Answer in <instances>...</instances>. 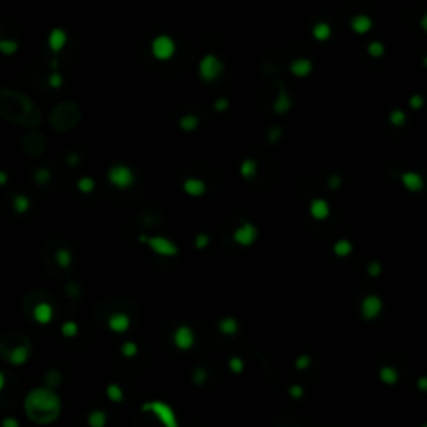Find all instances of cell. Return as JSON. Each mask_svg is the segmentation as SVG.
<instances>
[{
  "instance_id": "4fadbf2b",
  "label": "cell",
  "mask_w": 427,
  "mask_h": 427,
  "mask_svg": "<svg viewBox=\"0 0 427 427\" xmlns=\"http://www.w3.org/2000/svg\"><path fill=\"white\" fill-rule=\"evenodd\" d=\"M32 317L35 322L40 324V326H47V324H50L53 319V307L49 302H39L32 310Z\"/></svg>"
},
{
  "instance_id": "c3c4849f",
  "label": "cell",
  "mask_w": 427,
  "mask_h": 427,
  "mask_svg": "<svg viewBox=\"0 0 427 427\" xmlns=\"http://www.w3.org/2000/svg\"><path fill=\"white\" fill-rule=\"evenodd\" d=\"M340 184H342V180H340L339 176H332V177L329 179V187L330 189H339Z\"/></svg>"
},
{
  "instance_id": "bcb514c9",
  "label": "cell",
  "mask_w": 427,
  "mask_h": 427,
  "mask_svg": "<svg viewBox=\"0 0 427 427\" xmlns=\"http://www.w3.org/2000/svg\"><path fill=\"white\" fill-rule=\"evenodd\" d=\"M289 394H291L294 399H300L304 395V389L300 386H292L291 389H289Z\"/></svg>"
},
{
  "instance_id": "7a4b0ae2",
  "label": "cell",
  "mask_w": 427,
  "mask_h": 427,
  "mask_svg": "<svg viewBox=\"0 0 427 427\" xmlns=\"http://www.w3.org/2000/svg\"><path fill=\"white\" fill-rule=\"evenodd\" d=\"M176 50H177L176 42H174V39L167 34L157 35V37L152 40V44H150L152 57L157 59L159 62H167V60H170L174 55H176Z\"/></svg>"
},
{
  "instance_id": "7bdbcfd3",
  "label": "cell",
  "mask_w": 427,
  "mask_h": 427,
  "mask_svg": "<svg viewBox=\"0 0 427 427\" xmlns=\"http://www.w3.org/2000/svg\"><path fill=\"white\" fill-rule=\"evenodd\" d=\"M0 427H20V422H19V420H17L15 417L9 416V417H4V419H2V422H0Z\"/></svg>"
},
{
  "instance_id": "ab89813d",
  "label": "cell",
  "mask_w": 427,
  "mask_h": 427,
  "mask_svg": "<svg viewBox=\"0 0 427 427\" xmlns=\"http://www.w3.org/2000/svg\"><path fill=\"white\" fill-rule=\"evenodd\" d=\"M310 365V357L309 356H299L297 357V360H296V367L299 369V371H304V369H307Z\"/></svg>"
},
{
  "instance_id": "e0dca14e",
  "label": "cell",
  "mask_w": 427,
  "mask_h": 427,
  "mask_svg": "<svg viewBox=\"0 0 427 427\" xmlns=\"http://www.w3.org/2000/svg\"><path fill=\"white\" fill-rule=\"evenodd\" d=\"M30 357V349L29 346H15L9 352V362L12 365H23Z\"/></svg>"
},
{
  "instance_id": "f1b7e54d",
  "label": "cell",
  "mask_w": 427,
  "mask_h": 427,
  "mask_svg": "<svg viewBox=\"0 0 427 427\" xmlns=\"http://www.w3.org/2000/svg\"><path fill=\"white\" fill-rule=\"evenodd\" d=\"M180 129L185 130V132H192V130H195L197 127H199V117H195V116H192V113H189V116H184L182 119H180Z\"/></svg>"
},
{
  "instance_id": "681fc988",
  "label": "cell",
  "mask_w": 427,
  "mask_h": 427,
  "mask_svg": "<svg viewBox=\"0 0 427 427\" xmlns=\"http://www.w3.org/2000/svg\"><path fill=\"white\" fill-rule=\"evenodd\" d=\"M9 182V174L5 170H0V187Z\"/></svg>"
},
{
  "instance_id": "484cf974",
  "label": "cell",
  "mask_w": 427,
  "mask_h": 427,
  "mask_svg": "<svg viewBox=\"0 0 427 427\" xmlns=\"http://www.w3.org/2000/svg\"><path fill=\"white\" fill-rule=\"evenodd\" d=\"M255 174H257V164H255L254 160L245 159L242 164H240V176H242L245 180L254 179Z\"/></svg>"
},
{
  "instance_id": "ffe728a7",
  "label": "cell",
  "mask_w": 427,
  "mask_h": 427,
  "mask_svg": "<svg viewBox=\"0 0 427 427\" xmlns=\"http://www.w3.org/2000/svg\"><path fill=\"white\" fill-rule=\"evenodd\" d=\"M379 377H381V381L384 384H387V386H394L395 382L399 381V372L392 365H386V367H382L379 371Z\"/></svg>"
},
{
  "instance_id": "3957f363",
  "label": "cell",
  "mask_w": 427,
  "mask_h": 427,
  "mask_svg": "<svg viewBox=\"0 0 427 427\" xmlns=\"http://www.w3.org/2000/svg\"><path fill=\"white\" fill-rule=\"evenodd\" d=\"M224 72V62L214 53H206L199 62V75L204 82H214Z\"/></svg>"
},
{
  "instance_id": "8d00e7d4",
  "label": "cell",
  "mask_w": 427,
  "mask_h": 427,
  "mask_svg": "<svg viewBox=\"0 0 427 427\" xmlns=\"http://www.w3.org/2000/svg\"><path fill=\"white\" fill-rule=\"evenodd\" d=\"M229 367L234 372V374H240L244 371V360L240 357H232L229 360Z\"/></svg>"
},
{
  "instance_id": "d4e9b609",
  "label": "cell",
  "mask_w": 427,
  "mask_h": 427,
  "mask_svg": "<svg viewBox=\"0 0 427 427\" xmlns=\"http://www.w3.org/2000/svg\"><path fill=\"white\" fill-rule=\"evenodd\" d=\"M274 110L275 113H286L291 110V99L286 92H280L277 95V99L274 102Z\"/></svg>"
},
{
  "instance_id": "816d5d0a",
  "label": "cell",
  "mask_w": 427,
  "mask_h": 427,
  "mask_svg": "<svg viewBox=\"0 0 427 427\" xmlns=\"http://www.w3.org/2000/svg\"><path fill=\"white\" fill-rule=\"evenodd\" d=\"M67 292H69V296H77V287L72 286V284H69V286H67Z\"/></svg>"
},
{
  "instance_id": "d6986e66",
  "label": "cell",
  "mask_w": 427,
  "mask_h": 427,
  "mask_svg": "<svg viewBox=\"0 0 427 427\" xmlns=\"http://www.w3.org/2000/svg\"><path fill=\"white\" fill-rule=\"evenodd\" d=\"M330 35H332V29H330V25L326 22H319L314 25V29H312V37H314L316 40H319V42L329 40Z\"/></svg>"
},
{
  "instance_id": "74e56055",
  "label": "cell",
  "mask_w": 427,
  "mask_h": 427,
  "mask_svg": "<svg viewBox=\"0 0 427 427\" xmlns=\"http://www.w3.org/2000/svg\"><path fill=\"white\" fill-rule=\"evenodd\" d=\"M45 381H47V386H45V387L52 389L53 386H57V384L60 382V374H59L57 371H49V374L45 376Z\"/></svg>"
},
{
  "instance_id": "f907efd6",
  "label": "cell",
  "mask_w": 427,
  "mask_h": 427,
  "mask_svg": "<svg viewBox=\"0 0 427 427\" xmlns=\"http://www.w3.org/2000/svg\"><path fill=\"white\" fill-rule=\"evenodd\" d=\"M67 159H69L70 165H77V164H79V155H77V154H69Z\"/></svg>"
},
{
  "instance_id": "603a6c76",
  "label": "cell",
  "mask_w": 427,
  "mask_h": 427,
  "mask_svg": "<svg viewBox=\"0 0 427 427\" xmlns=\"http://www.w3.org/2000/svg\"><path fill=\"white\" fill-rule=\"evenodd\" d=\"M332 250H334V254L337 255V257H349V255L352 254L354 247H352L351 240H347V239H340V240H337V242L334 244Z\"/></svg>"
},
{
  "instance_id": "ee69618b",
  "label": "cell",
  "mask_w": 427,
  "mask_h": 427,
  "mask_svg": "<svg viewBox=\"0 0 427 427\" xmlns=\"http://www.w3.org/2000/svg\"><path fill=\"white\" fill-rule=\"evenodd\" d=\"M367 272H369V275H372V277H377V275L382 272L381 264H379V262H371L369 267H367Z\"/></svg>"
},
{
  "instance_id": "60d3db41",
  "label": "cell",
  "mask_w": 427,
  "mask_h": 427,
  "mask_svg": "<svg viewBox=\"0 0 427 427\" xmlns=\"http://www.w3.org/2000/svg\"><path fill=\"white\" fill-rule=\"evenodd\" d=\"M206 379H207V372H206V369H202V367H197L195 369V372H194V381H195V384H204L206 382Z\"/></svg>"
},
{
  "instance_id": "6da1fadb",
  "label": "cell",
  "mask_w": 427,
  "mask_h": 427,
  "mask_svg": "<svg viewBox=\"0 0 427 427\" xmlns=\"http://www.w3.org/2000/svg\"><path fill=\"white\" fill-rule=\"evenodd\" d=\"M27 417L35 424L47 425L55 422L62 411V402L57 392L49 387H35L25 395L23 401Z\"/></svg>"
},
{
  "instance_id": "7c38bea8",
  "label": "cell",
  "mask_w": 427,
  "mask_h": 427,
  "mask_svg": "<svg viewBox=\"0 0 427 427\" xmlns=\"http://www.w3.org/2000/svg\"><path fill=\"white\" fill-rule=\"evenodd\" d=\"M47 44H49V49L53 53H59L60 50H64L65 44H67V34H65L64 29L55 27L49 32V37H47Z\"/></svg>"
},
{
  "instance_id": "44dd1931",
  "label": "cell",
  "mask_w": 427,
  "mask_h": 427,
  "mask_svg": "<svg viewBox=\"0 0 427 427\" xmlns=\"http://www.w3.org/2000/svg\"><path fill=\"white\" fill-rule=\"evenodd\" d=\"M219 330L225 335H236L239 330V324L234 317H224L219 321Z\"/></svg>"
},
{
  "instance_id": "d590c367",
  "label": "cell",
  "mask_w": 427,
  "mask_h": 427,
  "mask_svg": "<svg viewBox=\"0 0 427 427\" xmlns=\"http://www.w3.org/2000/svg\"><path fill=\"white\" fill-rule=\"evenodd\" d=\"M120 352L124 354L125 357H135L137 356V352H139V347H137L135 342H125V344H122V347H120Z\"/></svg>"
},
{
  "instance_id": "1f68e13d",
  "label": "cell",
  "mask_w": 427,
  "mask_h": 427,
  "mask_svg": "<svg viewBox=\"0 0 427 427\" xmlns=\"http://www.w3.org/2000/svg\"><path fill=\"white\" fill-rule=\"evenodd\" d=\"M107 397H109L112 402H122L124 401V390L120 389L117 384H110V386H107Z\"/></svg>"
},
{
  "instance_id": "5b68a950",
  "label": "cell",
  "mask_w": 427,
  "mask_h": 427,
  "mask_svg": "<svg viewBox=\"0 0 427 427\" xmlns=\"http://www.w3.org/2000/svg\"><path fill=\"white\" fill-rule=\"evenodd\" d=\"M107 179L112 185H116L117 189H129L132 184L135 182V176L132 172L130 167L124 164L112 165L109 172H107Z\"/></svg>"
},
{
  "instance_id": "7dc6e473",
  "label": "cell",
  "mask_w": 427,
  "mask_h": 427,
  "mask_svg": "<svg viewBox=\"0 0 427 427\" xmlns=\"http://www.w3.org/2000/svg\"><path fill=\"white\" fill-rule=\"evenodd\" d=\"M424 104V99H422V95H412L411 97V105H412V109H420Z\"/></svg>"
},
{
  "instance_id": "ac0fdd59",
  "label": "cell",
  "mask_w": 427,
  "mask_h": 427,
  "mask_svg": "<svg viewBox=\"0 0 427 427\" xmlns=\"http://www.w3.org/2000/svg\"><path fill=\"white\" fill-rule=\"evenodd\" d=\"M292 75L300 77V79H304V77H307L310 72H312V62L307 59H296L294 62L291 64V67H289Z\"/></svg>"
},
{
  "instance_id": "ba28073f",
  "label": "cell",
  "mask_w": 427,
  "mask_h": 427,
  "mask_svg": "<svg viewBox=\"0 0 427 427\" xmlns=\"http://www.w3.org/2000/svg\"><path fill=\"white\" fill-rule=\"evenodd\" d=\"M384 304L382 299L376 296V294H371V296L364 297L362 302H360V316H362L365 321H374L376 317H379V314L382 312Z\"/></svg>"
},
{
  "instance_id": "836d02e7",
  "label": "cell",
  "mask_w": 427,
  "mask_h": 427,
  "mask_svg": "<svg viewBox=\"0 0 427 427\" xmlns=\"http://www.w3.org/2000/svg\"><path fill=\"white\" fill-rule=\"evenodd\" d=\"M34 180H35V182H37L39 185H45V184L50 180V170L45 169V167H40V169L35 170Z\"/></svg>"
},
{
  "instance_id": "8fae6325",
  "label": "cell",
  "mask_w": 427,
  "mask_h": 427,
  "mask_svg": "<svg viewBox=\"0 0 427 427\" xmlns=\"http://www.w3.org/2000/svg\"><path fill=\"white\" fill-rule=\"evenodd\" d=\"M309 214L314 220H326L330 215V206L326 199H312L309 204Z\"/></svg>"
},
{
  "instance_id": "f35d334b",
  "label": "cell",
  "mask_w": 427,
  "mask_h": 427,
  "mask_svg": "<svg viewBox=\"0 0 427 427\" xmlns=\"http://www.w3.org/2000/svg\"><path fill=\"white\" fill-rule=\"evenodd\" d=\"M62 83H64V79H62V75H60L59 72H53V74L49 77V86H50L52 89L62 87Z\"/></svg>"
},
{
  "instance_id": "7402d4cb",
  "label": "cell",
  "mask_w": 427,
  "mask_h": 427,
  "mask_svg": "<svg viewBox=\"0 0 427 427\" xmlns=\"http://www.w3.org/2000/svg\"><path fill=\"white\" fill-rule=\"evenodd\" d=\"M19 42L14 39H0V53L5 57H12L15 55L17 50H19Z\"/></svg>"
},
{
  "instance_id": "83f0119b",
  "label": "cell",
  "mask_w": 427,
  "mask_h": 427,
  "mask_svg": "<svg viewBox=\"0 0 427 427\" xmlns=\"http://www.w3.org/2000/svg\"><path fill=\"white\" fill-rule=\"evenodd\" d=\"M55 262H57L59 267L67 269V267L70 266V264H72V254H70V250H69V249H64V247L57 249V252H55Z\"/></svg>"
},
{
  "instance_id": "d6a6232c",
  "label": "cell",
  "mask_w": 427,
  "mask_h": 427,
  "mask_svg": "<svg viewBox=\"0 0 427 427\" xmlns=\"http://www.w3.org/2000/svg\"><path fill=\"white\" fill-rule=\"evenodd\" d=\"M77 189H79L82 194H90V192H94L95 189V182L92 177H82L79 179V182H77Z\"/></svg>"
},
{
  "instance_id": "9c48e42d",
  "label": "cell",
  "mask_w": 427,
  "mask_h": 427,
  "mask_svg": "<svg viewBox=\"0 0 427 427\" xmlns=\"http://www.w3.org/2000/svg\"><path fill=\"white\" fill-rule=\"evenodd\" d=\"M194 342H195L194 330L189 326H179L176 329V332H174V344H176L177 349H180V351H189L194 346Z\"/></svg>"
},
{
  "instance_id": "5bb4252c",
  "label": "cell",
  "mask_w": 427,
  "mask_h": 427,
  "mask_svg": "<svg viewBox=\"0 0 427 427\" xmlns=\"http://www.w3.org/2000/svg\"><path fill=\"white\" fill-rule=\"evenodd\" d=\"M182 189H184L185 194L190 195V197H201V195L206 194V190H207L206 182L201 179H197V177H190L187 180H184Z\"/></svg>"
},
{
  "instance_id": "e575fe53",
  "label": "cell",
  "mask_w": 427,
  "mask_h": 427,
  "mask_svg": "<svg viewBox=\"0 0 427 427\" xmlns=\"http://www.w3.org/2000/svg\"><path fill=\"white\" fill-rule=\"evenodd\" d=\"M389 120H390V124L395 125V127H401V125L406 124V113L402 110H399V109H395V110L390 112Z\"/></svg>"
},
{
  "instance_id": "f546056e",
  "label": "cell",
  "mask_w": 427,
  "mask_h": 427,
  "mask_svg": "<svg viewBox=\"0 0 427 427\" xmlns=\"http://www.w3.org/2000/svg\"><path fill=\"white\" fill-rule=\"evenodd\" d=\"M60 334L67 339L75 337V335L79 334V324L74 322V321H65L62 324V327H60Z\"/></svg>"
},
{
  "instance_id": "b9f144b4",
  "label": "cell",
  "mask_w": 427,
  "mask_h": 427,
  "mask_svg": "<svg viewBox=\"0 0 427 427\" xmlns=\"http://www.w3.org/2000/svg\"><path fill=\"white\" fill-rule=\"evenodd\" d=\"M209 244H210V240H209V236H206V234H199V236L195 237V247L197 249L207 247Z\"/></svg>"
},
{
  "instance_id": "9a60e30c",
  "label": "cell",
  "mask_w": 427,
  "mask_h": 427,
  "mask_svg": "<svg viewBox=\"0 0 427 427\" xmlns=\"http://www.w3.org/2000/svg\"><path fill=\"white\" fill-rule=\"evenodd\" d=\"M401 182L411 192H419L424 187V179L420 177L417 172H404L401 176Z\"/></svg>"
},
{
  "instance_id": "277c9868",
  "label": "cell",
  "mask_w": 427,
  "mask_h": 427,
  "mask_svg": "<svg viewBox=\"0 0 427 427\" xmlns=\"http://www.w3.org/2000/svg\"><path fill=\"white\" fill-rule=\"evenodd\" d=\"M139 239H140L142 244H147L149 247L152 249L157 255H162V257H176V255L179 254V247L172 242L170 239H167V237H162V236H154V237L140 236Z\"/></svg>"
},
{
  "instance_id": "4316f807",
  "label": "cell",
  "mask_w": 427,
  "mask_h": 427,
  "mask_svg": "<svg viewBox=\"0 0 427 427\" xmlns=\"http://www.w3.org/2000/svg\"><path fill=\"white\" fill-rule=\"evenodd\" d=\"M89 427H105L107 416L104 411H92L87 417Z\"/></svg>"
},
{
  "instance_id": "2e32d148",
  "label": "cell",
  "mask_w": 427,
  "mask_h": 427,
  "mask_svg": "<svg viewBox=\"0 0 427 427\" xmlns=\"http://www.w3.org/2000/svg\"><path fill=\"white\" fill-rule=\"evenodd\" d=\"M351 29H352V32H356L359 35L367 34V32H371V29H372V19H371L369 15H365V14H359L356 17H352Z\"/></svg>"
},
{
  "instance_id": "30bf717a",
  "label": "cell",
  "mask_w": 427,
  "mask_h": 427,
  "mask_svg": "<svg viewBox=\"0 0 427 427\" xmlns=\"http://www.w3.org/2000/svg\"><path fill=\"white\" fill-rule=\"evenodd\" d=\"M107 326L116 334H124L130 329V317L125 314V312H113L110 314L109 321H107Z\"/></svg>"
},
{
  "instance_id": "f5cc1de1",
  "label": "cell",
  "mask_w": 427,
  "mask_h": 427,
  "mask_svg": "<svg viewBox=\"0 0 427 427\" xmlns=\"http://www.w3.org/2000/svg\"><path fill=\"white\" fill-rule=\"evenodd\" d=\"M5 387V376H4V372L0 371V390H4Z\"/></svg>"
},
{
  "instance_id": "4dcf8cb0",
  "label": "cell",
  "mask_w": 427,
  "mask_h": 427,
  "mask_svg": "<svg viewBox=\"0 0 427 427\" xmlns=\"http://www.w3.org/2000/svg\"><path fill=\"white\" fill-rule=\"evenodd\" d=\"M367 53H369L371 57H374V59L382 57L384 53H386V45H384L382 42H379V40L371 42V44L367 45Z\"/></svg>"
},
{
  "instance_id": "8992f818",
  "label": "cell",
  "mask_w": 427,
  "mask_h": 427,
  "mask_svg": "<svg viewBox=\"0 0 427 427\" xmlns=\"http://www.w3.org/2000/svg\"><path fill=\"white\" fill-rule=\"evenodd\" d=\"M144 411H150L154 412L155 416L160 419V422L164 424L165 427H177V417H176V412L172 411L170 406H167L165 402H160V401H152L149 402V404L144 406Z\"/></svg>"
},
{
  "instance_id": "52a82bcc",
  "label": "cell",
  "mask_w": 427,
  "mask_h": 427,
  "mask_svg": "<svg viewBox=\"0 0 427 427\" xmlns=\"http://www.w3.org/2000/svg\"><path fill=\"white\" fill-rule=\"evenodd\" d=\"M257 237H259L257 227L254 224H250V222H244L242 225H239L234 231V242L240 245V247H250V245H254Z\"/></svg>"
},
{
  "instance_id": "f6af8a7d",
  "label": "cell",
  "mask_w": 427,
  "mask_h": 427,
  "mask_svg": "<svg viewBox=\"0 0 427 427\" xmlns=\"http://www.w3.org/2000/svg\"><path fill=\"white\" fill-rule=\"evenodd\" d=\"M214 109L217 110V112H225V110L229 109V100H227V99H219V100H215Z\"/></svg>"
},
{
  "instance_id": "cb8c5ba5",
  "label": "cell",
  "mask_w": 427,
  "mask_h": 427,
  "mask_svg": "<svg viewBox=\"0 0 427 427\" xmlns=\"http://www.w3.org/2000/svg\"><path fill=\"white\" fill-rule=\"evenodd\" d=\"M12 206H14V210L17 214H25L30 209V199L25 194H17L12 201Z\"/></svg>"
}]
</instances>
